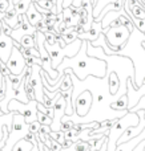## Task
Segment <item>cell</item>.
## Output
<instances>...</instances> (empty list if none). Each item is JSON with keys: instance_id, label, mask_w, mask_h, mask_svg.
Segmentation results:
<instances>
[{"instance_id": "cell-12", "label": "cell", "mask_w": 145, "mask_h": 151, "mask_svg": "<svg viewBox=\"0 0 145 151\" xmlns=\"http://www.w3.org/2000/svg\"><path fill=\"white\" fill-rule=\"evenodd\" d=\"M128 104H129V101H128V94H124V96H121L119 99L112 102L111 107L113 110H119V111H128Z\"/></svg>"}, {"instance_id": "cell-26", "label": "cell", "mask_w": 145, "mask_h": 151, "mask_svg": "<svg viewBox=\"0 0 145 151\" xmlns=\"http://www.w3.org/2000/svg\"><path fill=\"white\" fill-rule=\"evenodd\" d=\"M138 110H145V96L143 97V98L138 101V104L136 105L135 107H133L130 111H133V113H136V111H138Z\"/></svg>"}, {"instance_id": "cell-23", "label": "cell", "mask_w": 145, "mask_h": 151, "mask_svg": "<svg viewBox=\"0 0 145 151\" xmlns=\"http://www.w3.org/2000/svg\"><path fill=\"white\" fill-rule=\"evenodd\" d=\"M0 23H1V32H3V35L11 36V35H12V32H13V28L11 25H8V24L5 23L4 20H1Z\"/></svg>"}, {"instance_id": "cell-2", "label": "cell", "mask_w": 145, "mask_h": 151, "mask_svg": "<svg viewBox=\"0 0 145 151\" xmlns=\"http://www.w3.org/2000/svg\"><path fill=\"white\" fill-rule=\"evenodd\" d=\"M138 122H140V115H138V113L133 111H128L124 117L119 118L116 121V123L105 134L108 137V151H116L117 141L120 139V137L125 133V130L128 127L137 126Z\"/></svg>"}, {"instance_id": "cell-18", "label": "cell", "mask_w": 145, "mask_h": 151, "mask_svg": "<svg viewBox=\"0 0 145 151\" xmlns=\"http://www.w3.org/2000/svg\"><path fill=\"white\" fill-rule=\"evenodd\" d=\"M32 3H33V0H20V1H17L13 7L16 8V11H17L19 13H27L29 5H31Z\"/></svg>"}, {"instance_id": "cell-11", "label": "cell", "mask_w": 145, "mask_h": 151, "mask_svg": "<svg viewBox=\"0 0 145 151\" xmlns=\"http://www.w3.org/2000/svg\"><path fill=\"white\" fill-rule=\"evenodd\" d=\"M25 15H27V19H28L29 24H31V25H33V27H36V24L40 23V21L44 19V16H43L41 13L37 11L35 3H32V4L29 5V8H28V11H27Z\"/></svg>"}, {"instance_id": "cell-22", "label": "cell", "mask_w": 145, "mask_h": 151, "mask_svg": "<svg viewBox=\"0 0 145 151\" xmlns=\"http://www.w3.org/2000/svg\"><path fill=\"white\" fill-rule=\"evenodd\" d=\"M7 78L11 81V82H12V85L15 86V88H17V86L21 83V81H23L24 74H21V76H16V74H12V73H11L9 76H7Z\"/></svg>"}, {"instance_id": "cell-27", "label": "cell", "mask_w": 145, "mask_h": 151, "mask_svg": "<svg viewBox=\"0 0 145 151\" xmlns=\"http://www.w3.org/2000/svg\"><path fill=\"white\" fill-rule=\"evenodd\" d=\"M9 7H11V3H8L7 0H0V12L5 13Z\"/></svg>"}, {"instance_id": "cell-29", "label": "cell", "mask_w": 145, "mask_h": 151, "mask_svg": "<svg viewBox=\"0 0 145 151\" xmlns=\"http://www.w3.org/2000/svg\"><path fill=\"white\" fill-rule=\"evenodd\" d=\"M3 35V32H1V23H0V36Z\"/></svg>"}, {"instance_id": "cell-17", "label": "cell", "mask_w": 145, "mask_h": 151, "mask_svg": "<svg viewBox=\"0 0 145 151\" xmlns=\"http://www.w3.org/2000/svg\"><path fill=\"white\" fill-rule=\"evenodd\" d=\"M63 23L67 27H73V15H72V9L71 7L64 8L63 9Z\"/></svg>"}, {"instance_id": "cell-1", "label": "cell", "mask_w": 145, "mask_h": 151, "mask_svg": "<svg viewBox=\"0 0 145 151\" xmlns=\"http://www.w3.org/2000/svg\"><path fill=\"white\" fill-rule=\"evenodd\" d=\"M107 65L108 64L104 60H100V58L92 57V56L88 55V41L83 40L81 49L77 53V56L65 57L63 60V63L57 66L56 70L59 72V74L61 77V76H64L65 69H72L80 81H85L87 77H89L91 74L97 77L96 70L100 74V78H104L107 76Z\"/></svg>"}, {"instance_id": "cell-21", "label": "cell", "mask_w": 145, "mask_h": 151, "mask_svg": "<svg viewBox=\"0 0 145 151\" xmlns=\"http://www.w3.org/2000/svg\"><path fill=\"white\" fill-rule=\"evenodd\" d=\"M72 150H73V151H89L91 150L89 142L77 141L76 143H73V146H72Z\"/></svg>"}, {"instance_id": "cell-15", "label": "cell", "mask_w": 145, "mask_h": 151, "mask_svg": "<svg viewBox=\"0 0 145 151\" xmlns=\"http://www.w3.org/2000/svg\"><path fill=\"white\" fill-rule=\"evenodd\" d=\"M117 1V0H97V3H96V5L93 7V19H99V16L101 15V12H103V9L107 7V5L112 4V3Z\"/></svg>"}, {"instance_id": "cell-25", "label": "cell", "mask_w": 145, "mask_h": 151, "mask_svg": "<svg viewBox=\"0 0 145 151\" xmlns=\"http://www.w3.org/2000/svg\"><path fill=\"white\" fill-rule=\"evenodd\" d=\"M36 29H37V32H41V33H45V32L49 31V29H48V27H47V24H45L44 19H43L40 23L36 24Z\"/></svg>"}, {"instance_id": "cell-7", "label": "cell", "mask_w": 145, "mask_h": 151, "mask_svg": "<svg viewBox=\"0 0 145 151\" xmlns=\"http://www.w3.org/2000/svg\"><path fill=\"white\" fill-rule=\"evenodd\" d=\"M65 107H67L65 98L61 96V91H60V96H59L57 101H56L55 106H53V122H52V125H51L52 131L60 130L61 121H63L64 115H65Z\"/></svg>"}, {"instance_id": "cell-16", "label": "cell", "mask_w": 145, "mask_h": 151, "mask_svg": "<svg viewBox=\"0 0 145 151\" xmlns=\"http://www.w3.org/2000/svg\"><path fill=\"white\" fill-rule=\"evenodd\" d=\"M20 52L23 53L24 57H32V58H40L41 55H40V50L37 48H24L20 45Z\"/></svg>"}, {"instance_id": "cell-28", "label": "cell", "mask_w": 145, "mask_h": 151, "mask_svg": "<svg viewBox=\"0 0 145 151\" xmlns=\"http://www.w3.org/2000/svg\"><path fill=\"white\" fill-rule=\"evenodd\" d=\"M4 115V111H3V109H1V106H0V118Z\"/></svg>"}, {"instance_id": "cell-13", "label": "cell", "mask_w": 145, "mask_h": 151, "mask_svg": "<svg viewBox=\"0 0 145 151\" xmlns=\"http://www.w3.org/2000/svg\"><path fill=\"white\" fill-rule=\"evenodd\" d=\"M33 149H35L33 143L27 141V139H24V138L19 139V141L12 146V151H35Z\"/></svg>"}, {"instance_id": "cell-9", "label": "cell", "mask_w": 145, "mask_h": 151, "mask_svg": "<svg viewBox=\"0 0 145 151\" xmlns=\"http://www.w3.org/2000/svg\"><path fill=\"white\" fill-rule=\"evenodd\" d=\"M103 33V27H101V21L95 20L91 27V29L88 32H84V33L79 35V39L80 40H87L89 42H93L100 37V35Z\"/></svg>"}, {"instance_id": "cell-8", "label": "cell", "mask_w": 145, "mask_h": 151, "mask_svg": "<svg viewBox=\"0 0 145 151\" xmlns=\"http://www.w3.org/2000/svg\"><path fill=\"white\" fill-rule=\"evenodd\" d=\"M13 45L15 47H20V44L17 41H15L11 36H7V35H1L0 36V61L1 63H7L8 61Z\"/></svg>"}, {"instance_id": "cell-10", "label": "cell", "mask_w": 145, "mask_h": 151, "mask_svg": "<svg viewBox=\"0 0 145 151\" xmlns=\"http://www.w3.org/2000/svg\"><path fill=\"white\" fill-rule=\"evenodd\" d=\"M3 20H4L8 25L12 27L13 29H16L19 25H20V21H19V12L16 11V8L13 7L12 4H11V7L8 8V11L5 12L4 19H3Z\"/></svg>"}, {"instance_id": "cell-14", "label": "cell", "mask_w": 145, "mask_h": 151, "mask_svg": "<svg viewBox=\"0 0 145 151\" xmlns=\"http://www.w3.org/2000/svg\"><path fill=\"white\" fill-rule=\"evenodd\" d=\"M36 35H25V36L21 37V40L19 41V44L24 48H37Z\"/></svg>"}, {"instance_id": "cell-6", "label": "cell", "mask_w": 145, "mask_h": 151, "mask_svg": "<svg viewBox=\"0 0 145 151\" xmlns=\"http://www.w3.org/2000/svg\"><path fill=\"white\" fill-rule=\"evenodd\" d=\"M93 106V96L91 90H85L73 101L75 114L80 118H84L91 111V107Z\"/></svg>"}, {"instance_id": "cell-19", "label": "cell", "mask_w": 145, "mask_h": 151, "mask_svg": "<svg viewBox=\"0 0 145 151\" xmlns=\"http://www.w3.org/2000/svg\"><path fill=\"white\" fill-rule=\"evenodd\" d=\"M49 135H51V138H52L53 141H56L57 143H60L61 146L64 147V145H65V142H67L65 133H64V131H61V130H59V131H51Z\"/></svg>"}, {"instance_id": "cell-24", "label": "cell", "mask_w": 145, "mask_h": 151, "mask_svg": "<svg viewBox=\"0 0 145 151\" xmlns=\"http://www.w3.org/2000/svg\"><path fill=\"white\" fill-rule=\"evenodd\" d=\"M40 127H41V125H40L37 121H35V122H32V123H29V125H28V130L31 131V133H33V134L39 133Z\"/></svg>"}, {"instance_id": "cell-20", "label": "cell", "mask_w": 145, "mask_h": 151, "mask_svg": "<svg viewBox=\"0 0 145 151\" xmlns=\"http://www.w3.org/2000/svg\"><path fill=\"white\" fill-rule=\"evenodd\" d=\"M37 122L41 126H51L53 122V118L44 114V113H41V111H37Z\"/></svg>"}, {"instance_id": "cell-30", "label": "cell", "mask_w": 145, "mask_h": 151, "mask_svg": "<svg viewBox=\"0 0 145 151\" xmlns=\"http://www.w3.org/2000/svg\"><path fill=\"white\" fill-rule=\"evenodd\" d=\"M144 1H145V0H144Z\"/></svg>"}, {"instance_id": "cell-3", "label": "cell", "mask_w": 145, "mask_h": 151, "mask_svg": "<svg viewBox=\"0 0 145 151\" xmlns=\"http://www.w3.org/2000/svg\"><path fill=\"white\" fill-rule=\"evenodd\" d=\"M103 33L105 36L107 45L109 48V50L105 53L107 55H113V53L124 49L132 32L128 29V27L119 25V27H109L108 29L103 31Z\"/></svg>"}, {"instance_id": "cell-4", "label": "cell", "mask_w": 145, "mask_h": 151, "mask_svg": "<svg viewBox=\"0 0 145 151\" xmlns=\"http://www.w3.org/2000/svg\"><path fill=\"white\" fill-rule=\"evenodd\" d=\"M8 111L9 113H20L24 115L25 122L32 123L37 121V101H29L28 104H23V102L17 101V99H11L8 104Z\"/></svg>"}, {"instance_id": "cell-5", "label": "cell", "mask_w": 145, "mask_h": 151, "mask_svg": "<svg viewBox=\"0 0 145 151\" xmlns=\"http://www.w3.org/2000/svg\"><path fill=\"white\" fill-rule=\"evenodd\" d=\"M5 64H7L8 69L11 70V73L16 74V76H21L24 73V70H25V68L28 66L27 65L25 57H24L23 53L20 52V49H19L17 47H15V45H13L11 56Z\"/></svg>"}]
</instances>
